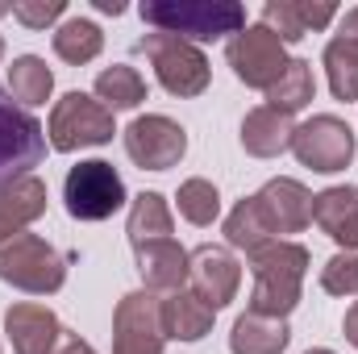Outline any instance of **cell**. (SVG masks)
I'll return each instance as SVG.
<instances>
[{"instance_id":"obj_1","label":"cell","mask_w":358,"mask_h":354,"mask_svg":"<svg viewBox=\"0 0 358 354\" xmlns=\"http://www.w3.org/2000/svg\"><path fill=\"white\" fill-rule=\"evenodd\" d=\"M308 263H313V259H308V250H304L300 242H271L259 255H250L255 292H250V309H246V313L287 321V313L300 304Z\"/></svg>"},{"instance_id":"obj_2","label":"cell","mask_w":358,"mask_h":354,"mask_svg":"<svg viewBox=\"0 0 358 354\" xmlns=\"http://www.w3.org/2000/svg\"><path fill=\"white\" fill-rule=\"evenodd\" d=\"M142 21L159 34H176L183 42H217L225 34L246 29V8L238 0H150L142 4Z\"/></svg>"},{"instance_id":"obj_3","label":"cell","mask_w":358,"mask_h":354,"mask_svg":"<svg viewBox=\"0 0 358 354\" xmlns=\"http://www.w3.org/2000/svg\"><path fill=\"white\" fill-rule=\"evenodd\" d=\"M46 159V129L42 121L13 100V92L0 88V192L17 179L34 176Z\"/></svg>"},{"instance_id":"obj_4","label":"cell","mask_w":358,"mask_h":354,"mask_svg":"<svg viewBox=\"0 0 358 354\" xmlns=\"http://www.w3.org/2000/svg\"><path fill=\"white\" fill-rule=\"evenodd\" d=\"M0 279L13 283L17 292L50 296V292H59L67 283V263L46 238L17 234V238L0 242Z\"/></svg>"},{"instance_id":"obj_5","label":"cell","mask_w":358,"mask_h":354,"mask_svg":"<svg viewBox=\"0 0 358 354\" xmlns=\"http://www.w3.org/2000/svg\"><path fill=\"white\" fill-rule=\"evenodd\" d=\"M138 55H146L155 63L159 84L171 92V96H183V100L200 96V92L208 88V80H213L204 50L192 46V42H183V38H176V34H159V29L146 34L138 42Z\"/></svg>"},{"instance_id":"obj_6","label":"cell","mask_w":358,"mask_h":354,"mask_svg":"<svg viewBox=\"0 0 358 354\" xmlns=\"http://www.w3.org/2000/svg\"><path fill=\"white\" fill-rule=\"evenodd\" d=\"M117 125H113V113L88 96V92H67L55 108H50V125H46V138L59 155H71V150H84V146H104L113 142Z\"/></svg>"},{"instance_id":"obj_7","label":"cell","mask_w":358,"mask_h":354,"mask_svg":"<svg viewBox=\"0 0 358 354\" xmlns=\"http://www.w3.org/2000/svg\"><path fill=\"white\" fill-rule=\"evenodd\" d=\"M63 200L76 221H108L113 213L125 208V179L117 176L113 163L88 159L71 167L63 179Z\"/></svg>"},{"instance_id":"obj_8","label":"cell","mask_w":358,"mask_h":354,"mask_svg":"<svg viewBox=\"0 0 358 354\" xmlns=\"http://www.w3.org/2000/svg\"><path fill=\"white\" fill-rule=\"evenodd\" d=\"M292 155L300 159V167L321 171V176L346 171L350 159H355V129L342 117H334V113H317L304 125H296Z\"/></svg>"},{"instance_id":"obj_9","label":"cell","mask_w":358,"mask_h":354,"mask_svg":"<svg viewBox=\"0 0 358 354\" xmlns=\"http://www.w3.org/2000/svg\"><path fill=\"white\" fill-rule=\"evenodd\" d=\"M225 59H229L234 76H238L246 88H259V92H267L271 84L287 71V50H283V42L271 34L263 21H259V25H246L238 38H229Z\"/></svg>"},{"instance_id":"obj_10","label":"cell","mask_w":358,"mask_h":354,"mask_svg":"<svg viewBox=\"0 0 358 354\" xmlns=\"http://www.w3.org/2000/svg\"><path fill=\"white\" fill-rule=\"evenodd\" d=\"M167 334L159 321L155 292H125L113 313V354H163Z\"/></svg>"},{"instance_id":"obj_11","label":"cell","mask_w":358,"mask_h":354,"mask_svg":"<svg viewBox=\"0 0 358 354\" xmlns=\"http://www.w3.org/2000/svg\"><path fill=\"white\" fill-rule=\"evenodd\" d=\"M125 155L142 171L179 167V159L187 155V129L171 117H163V113H146L125 129Z\"/></svg>"},{"instance_id":"obj_12","label":"cell","mask_w":358,"mask_h":354,"mask_svg":"<svg viewBox=\"0 0 358 354\" xmlns=\"http://www.w3.org/2000/svg\"><path fill=\"white\" fill-rule=\"evenodd\" d=\"M187 259H192V263H187L192 292H196L213 313H221V309L238 296V283H242V267H238V259H234L225 246H213V242L196 246Z\"/></svg>"},{"instance_id":"obj_13","label":"cell","mask_w":358,"mask_h":354,"mask_svg":"<svg viewBox=\"0 0 358 354\" xmlns=\"http://www.w3.org/2000/svg\"><path fill=\"white\" fill-rule=\"evenodd\" d=\"M4 334L13 342L17 354H55V346L63 342V325L46 304H13L4 313Z\"/></svg>"},{"instance_id":"obj_14","label":"cell","mask_w":358,"mask_h":354,"mask_svg":"<svg viewBox=\"0 0 358 354\" xmlns=\"http://www.w3.org/2000/svg\"><path fill=\"white\" fill-rule=\"evenodd\" d=\"M259 200H263V208H267V217L279 238L283 234H300V229L313 225V192L300 179H287V176L267 179Z\"/></svg>"},{"instance_id":"obj_15","label":"cell","mask_w":358,"mask_h":354,"mask_svg":"<svg viewBox=\"0 0 358 354\" xmlns=\"http://www.w3.org/2000/svg\"><path fill=\"white\" fill-rule=\"evenodd\" d=\"M313 221L325 238H334L342 250H358V187H325L313 196Z\"/></svg>"},{"instance_id":"obj_16","label":"cell","mask_w":358,"mask_h":354,"mask_svg":"<svg viewBox=\"0 0 358 354\" xmlns=\"http://www.w3.org/2000/svg\"><path fill=\"white\" fill-rule=\"evenodd\" d=\"M138 259V275L146 283V292H179L187 283V250L179 246L176 238H159L146 246H134Z\"/></svg>"},{"instance_id":"obj_17","label":"cell","mask_w":358,"mask_h":354,"mask_svg":"<svg viewBox=\"0 0 358 354\" xmlns=\"http://www.w3.org/2000/svg\"><path fill=\"white\" fill-rule=\"evenodd\" d=\"M213 309L192 292V288H179L167 292V300H159V321H163V334L171 342H200L208 330H213Z\"/></svg>"},{"instance_id":"obj_18","label":"cell","mask_w":358,"mask_h":354,"mask_svg":"<svg viewBox=\"0 0 358 354\" xmlns=\"http://www.w3.org/2000/svg\"><path fill=\"white\" fill-rule=\"evenodd\" d=\"M46 213V183L38 176L17 179L13 187L0 192V242L25 234V225H34Z\"/></svg>"},{"instance_id":"obj_19","label":"cell","mask_w":358,"mask_h":354,"mask_svg":"<svg viewBox=\"0 0 358 354\" xmlns=\"http://www.w3.org/2000/svg\"><path fill=\"white\" fill-rule=\"evenodd\" d=\"M292 134H296L292 117L275 113L267 104L250 108L246 121H242V146H246V155H255V159H279L283 150H292Z\"/></svg>"},{"instance_id":"obj_20","label":"cell","mask_w":358,"mask_h":354,"mask_svg":"<svg viewBox=\"0 0 358 354\" xmlns=\"http://www.w3.org/2000/svg\"><path fill=\"white\" fill-rule=\"evenodd\" d=\"M225 242L238 246V250H246V255H259L263 246L283 242V238L275 234L263 200H259V196H246V200H238V208L225 217Z\"/></svg>"},{"instance_id":"obj_21","label":"cell","mask_w":358,"mask_h":354,"mask_svg":"<svg viewBox=\"0 0 358 354\" xmlns=\"http://www.w3.org/2000/svg\"><path fill=\"white\" fill-rule=\"evenodd\" d=\"M287 342H292L287 321L259 317V313H242L234 321V334H229V351L234 354H283Z\"/></svg>"},{"instance_id":"obj_22","label":"cell","mask_w":358,"mask_h":354,"mask_svg":"<svg viewBox=\"0 0 358 354\" xmlns=\"http://www.w3.org/2000/svg\"><path fill=\"white\" fill-rule=\"evenodd\" d=\"M171 229H176V217H171V204L163 200V192L134 196V208H129V221H125V234H129L134 246L171 238Z\"/></svg>"},{"instance_id":"obj_23","label":"cell","mask_w":358,"mask_h":354,"mask_svg":"<svg viewBox=\"0 0 358 354\" xmlns=\"http://www.w3.org/2000/svg\"><path fill=\"white\" fill-rule=\"evenodd\" d=\"M8 92H13V100H17L21 108H38V104H46L50 92H55V71H50L38 55H21V59H13V67H8Z\"/></svg>"},{"instance_id":"obj_24","label":"cell","mask_w":358,"mask_h":354,"mask_svg":"<svg viewBox=\"0 0 358 354\" xmlns=\"http://www.w3.org/2000/svg\"><path fill=\"white\" fill-rule=\"evenodd\" d=\"M100 50H104V34H100V25L88 21V17H67V21L55 29V55H59L63 63H71V67L92 63Z\"/></svg>"},{"instance_id":"obj_25","label":"cell","mask_w":358,"mask_h":354,"mask_svg":"<svg viewBox=\"0 0 358 354\" xmlns=\"http://www.w3.org/2000/svg\"><path fill=\"white\" fill-rule=\"evenodd\" d=\"M313 92H317V84H313V67H308L304 59H287V71L267 88V108L292 117V113H300V108L313 104Z\"/></svg>"},{"instance_id":"obj_26","label":"cell","mask_w":358,"mask_h":354,"mask_svg":"<svg viewBox=\"0 0 358 354\" xmlns=\"http://www.w3.org/2000/svg\"><path fill=\"white\" fill-rule=\"evenodd\" d=\"M96 100L108 108V113H121V108H138L146 100V80L125 67V63H113L96 76Z\"/></svg>"},{"instance_id":"obj_27","label":"cell","mask_w":358,"mask_h":354,"mask_svg":"<svg viewBox=\"0 0 358 354\" xmlns=\"http://www.w3.org/2000/svg\"><path fill=\"white\" fill-rule=\"evenodd\" d=\"M325 76H329V92L338 100H358V46L346 42V38H334L325 46Z\"/></svg>"},{"instance_id":"obj_28","label":"cell","mask_w":358,"mask_h":354,"mask_svg":"<svg viewBox=\"0 0 358 354\" xmlns=\"http://www.w3.org/2000/svg\"><path fill=\"white\" fill-rule=\"evenodd\" d=\"M176 200H179V217H183L187 225H200V229H204V225H213V221L221 217V192L200 176L183 179Z\"/></svg>"},{"instance_id":"obj_29","label":"cell","mask_w":358,"mask_h":354,"mask_svg":"<svg viewBox=\"0 0 358 354\" xmlns=\"http://www.w3.org/2000/svg\"><path fill=\"white\" fill-rule=\"evenodd\" d=\"M263 25L287 46V42H300L308 34V21H304V0H271L263 8Z\"/></svg>"},{"instance_id":"obj_30","label":"cell","mask_w":358,"mask_h":354,"mask_svg":"<svg viewBox=\"0 0 358 354\" xmlns=\"http://www.w3.org/2000/svg\"><path fill=\"white\" fill-rule=\"evenodd\" d=\"M321 288L329 296H358V255L342 250L321 267Z\"/></svg>"},{"instance_id":"obj_31","label":"cell","mask_w":358,"mask_h":354,"mask_svg":"<svg viewBox=\"0 0 358 354\" xmlns=\"http://www.w3.org/2000/svg\"><path fill=\"white\" fill-rule=\"evenodd\" d=\"M63 13H67V0H21V4H13V17H17L25 29H46V25H55Z\"/></svg>"},{"instance_id":"obj_32","label":"cell","mask_w":358,"mask_h":354,"mask_svg":"<svg viewBox=\"0 0 358 354\" xmlns=\"http://www.w3.org/2000/svg\"><path fill=\"white\" fill-rule=\"evenodd\" d=\"M338 38H346V42H355V46H358V4H355V8H346V13H342Z\"/></svg>"},{"instance_id":"obj_33","label":"cell","mask_w":358,"mask_h":354,"mask_svg":"<svg viewBox=\"0 0 358 354\" xmlns=\"http://www.w3.org/2000/svg\"><path fill=\"white\" fill-rule=\"evenodd\" d=\"M55 354H96V351H92L80 334H63V346H59Z\"/></svg>"},{"instance_id":"obj_34","label":"cell","mask_w":358,"mask_h":354,"mask_svg":"<svg viewBox=\"0 0 358 354\" xmlns=\"http://www.w3.org/2000/svg\"><path fill=\"white\" fill-rule=\"evenodd\" d=\"M342 330H346V342L358 351V300L350 304V313H346V321H342Z\"/></svg>"},{"instance_id":"obj_35","label":"cell","mask_w":358,"mask_h":354,"mask_svg":"<svg viewBox=\"0 0 358 354\" xmlns=\"http://www.w3.org/2000/svg\"><path fill=\"white\" fill-rule=\"evenodd\" d=\"M92 8H100V13H108V17H121V13H125L121 0H92Z\"/></svg>"},{"instance_id":"obj_36","label":"cell","mask_w":358,"mask_h":354,"mask_svg":"<svg viewBox=\"0 0 358 354\" xmlns=\"http://www.w3.org/2000/svg\"><path fill=\"white\" fill-rule=\"evenodd\" d=\"M13 13V4H0V17H8Z\"/></svg>"},{"instance_id":"obj_37","label":"cell","mask_w":358,"mask_h":354,"mask_svg":"<svg viewBox=\"0 0 358 354\" xmlns=\"http://www.w3.org/2000/svg\"><path fill=\"white\" fill-rule=\"evenodd\" d=\"M304 354H334V351H304Z\"/></svg>"},{"instance_id":"obj_38","label":"cell","mask_w":358,"mask_h":354,"mask_svg":"<svg viewBox=\"0 0 358 354\" xmlns=\"http://www.w3.org/2000/svg\"><path fill=\"white\" fill-rule=\"evenodd\" d=\"M0 59H4V38H0Z\"/></svg>"}]
</instances>
